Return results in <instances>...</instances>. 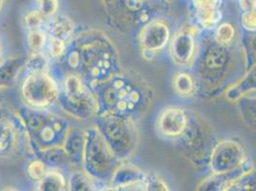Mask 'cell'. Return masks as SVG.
I'll use <instances>...</instances> for the list:
<instances>
[{
    "label": "cell",
    "mask_w": 256,
    "mask_h": 191,
    "mask_svg": "<svg viewBox=\"0 0 256 191\" xmlns=\"http://www.w3.org/2000/svg\"><path fill=\"white\" fill-rule=\"evenodd\" d=\"M60 60L67 73L80 76L93 92L124 69L116 44L98 29L72 38Z\"/></svg>",
    "instance_id": "obj_2"
},
{
    "label": "cell",
    "mask_w": 256,
    "mask_h": 191,
    "mask_svg": "<svg viewBox=\"0 0 256 191\" xmlns=\"http://www.w3.org/2000/svg\"><path fill=\"white\" fill-rule=\"evenodd\" d=\"M4 1H5V0H0V12H1L2 8H3V5H4Z\"/></svg>",
    "instance_id": "obj_39"
},
{
    "label": "cell",
    "mask_w": 256,
    "mask_h": 191,
    "mask_svg": "<svg viewBox=\"0 0 256 191\" xmlns=\"http://www.w3.org/2000/svg\"><path fill=\"white\" fill-rule=\"evenodd\" d=\"M25 68L28 74L48 73L49 60L48 58L42 53H31L27 58Z\"/></svg>",
    "instance_id": "obj_28"
},
{
    "label": "cell",
    "mask_w": 256,
    "mask_h": 191,
    "mask_svg": "<svg viewBox=\"0 0 256 191\" xmlns=\"http://www.w3.org/2000/svg\"><path fill=\"white\" fill-rule=\"evenodd\" d=\"M1 56H2V46H1V43H0V60H1Z\"/></svg>",
    "instance_id": "obj_40"
},
{
    "label": "cell",
    "mask_w": 256,
    "mask_h": 191,
    "mask_svg": "<svg viewBox=\"0 0 256 191\" xmlns=\"http://www.w3.org/2000/svg\"><path fill=\"white\" fill-rule=\"evenodd\" d=\"M60 85L49 73L28 74L22 85V96L28 106L48 108L58 102Z\"/></svg>",
    "instance_id": "obj_11"
},
{
    "label": "cell",
    "mask_w": 256,
    "mask_h": 191,
    "mask_svg": "<svg viewBox=\"0 0 256 191\" xmlns=\"http://www.w3.org/2000/svg\"><path fill=\"white\" fill-rule=\"evenodd\" d=\"M27 130L30 148L36 155L47 149L64 146L71 128L64 118L46 108L22 106L16 110Z\"/></svg>",
    "instance_id": "obj_4"
},
{
    "label": "cell",
    "mask_w": 256,
    "mask_h": 191,
    "mask_svg": "<svg viewBox=\"0 0 256 191\" xmlns=\"http://www.w3.org/2000/svg\"><path fill=\"white\" fill-rule=\"evenodd\" d=\"M199 34L197 27L186 26L171 38L170 53L174 64L181 67L190 66L197 51Z\"/></svg>",
    "instance_id": "obj_14"
},
{
    "label": "cell",
    "mask_w": 256,
    "mask_h": 191,
    "mask_svg": "<svg viewBox=\"0 0 256 191\" xmlns=\"http://www.w3.org/2000/svg\"><path fill=\"white\" fill-rule=\"evenodd\" d=\"M76 24L74 20L64 14L54 16L47 25V30L50 38H58L69 42L75 32Z\"/></svg>",
    "instance_id": "obj_21"
},
{
    "label": "cell",
    "mask_w": 256,
    "mask_h": 191,
    "mask_svg": "<svg viewBox=\"0 0 256 191\" xmlns=\"http://www.w3.org/2000/svg\"><path fill=\"white\" fill-rule=\"evenodd\" d=\"M38 10L46 18H51L56 16L58 10V0H36Z\"/></svg>",
    "instance_id": "obj_35"
},
{
    "label": "cell",
    "mask_w": 256,
    "mask_h": 191,
    "mask_svg": "<svg viewBox=\"0 0 256 191\" xmlns=\"http://www.w3.org/2000/svg\"><path fill=\"white\" fill-rule=\"evenodd\" d=\"M214 36L218 42L223 44H230L237 40L236 30L230 23L219 24L214 30Z\"/></svg>",
    "instance_id": "obj_30"
},
{
    "label": "cell",
    "mask_w": 256,
    "mask_h": 191,
    "mask_svg": "<svg viewBox=\"0 0 256 191\" xmlns=\"http://www.w3.org/2000/svg\"><path fill=\"white\" fill-rule=\"evenodd\" d=\"M67 48V42L64 40L50 38H49V54L54 60H60L64 56Z\"/></svg>",
    "instance_id": "obj_36"
},
{
    "label": "cell",
    "mask_w": 256,
    "mask_h": 191,
    "mask_svg": "<svg viewBox=\"0 0 256 191\" xmlns=\"http://www.w3.org/2000/svg\"><path fill=\"white\" fill-rule=\"evenodd\" d=\"M244 146L232 138L217 140L212 150L208 168L214 175L230 173L246 164Z\"/></svg>",
    "instance_id": "obj_12"
},
{
    "label": "cell",
    "mask_w": 256,
    "mask_h": 191,
    "mask_svg": "<svg viewBox=\"0 0 256 191\" xmlns=\"http://www.w3.org/2000/svg\"><path fill=\"white\" fill-rule=\"evenodd\" d=\"M241 25L244 31H256V9L252 11L244 12L241 16Z\"/></svg>",
    "instance_id": "obj_37"
},
{
    "label": "cell",
    "mask_w": 256,
    "mask_h": 191,
    "mask_svg": "<svg viewBox=\"0 0 256 191\" xmlns=\"http://www.w3.org/2000/svg\"><path fill=\"white\" fill-rule=\"evenodd\" d=\"M84 132L82 170L95 182H109L122 160L114 154L96 126H88L84 129Z\"/></svg>",
    "instance_id": "obj_7"
},
{
    "label": "cell",
    "mask_w": 256,
    "mask_h": 191,
    "mask_svg": "<svg viewBox=\"0 0 256 191\" xmlns=\"http://www.w3.org/2000/svg\"><path fill=\"white\" fill-rule=\"evenodd\" d=\"M95 180L84 170L73 172L67 180V190L71 191L95 190Z\"/></svg>",
    "instance_id": "obj_26"
},
{
    "label": "cell",
    "mask_w": 256,
    "mask_h": 191,
    "mask_svg": "<svg viewBox=\"0 0 256 191\" xmlns=\"http://www.w3.org/2000/svg\"><path fill=\"white\" fill-rule=\"evenodd\" d=\"M95 118V126L118 159L124 162L136 153L140 144L137 122L114 115L96 116Z\"/></svg>",
    "instance_id": "obj_9"
},
{
    "label": "cell",
    "mask_w": 256,
    "mask_h": 191,
    "mask_svg": "<svg viewBox=\"0 0 256 191\" xmlns=\"http://www.w3.org/2000/svg\"><path fill=\"white\" fill-rule=\"evenodd\" d=\"M146 172L132 164L120 162L109 180L110 190H144Z\"/></svg>",
    "instance_id": "obj_16"
},
{
    "label": "cell",
    "mask_w": 256,
    "mask_h": 191,
    "mask_svg": "<svg viewBox=\"0 0 256 191\" xmlns=\"http://www.w3.org/2000/svg\"><path fill=\"white\" fill-rule=\"evenodd\" d=\"M256 93V64L250 66L239 82L224 94L228 100L235 102L238 98L248 94Z\"/></svg>",
    "instance_id": "obj_20"
},
{
    "label": "cell",
    "mask_w": 256,
    "mask_h": 191,
    "mask_svg": "<svg viewBox=\"0 0 256 191\" xmlns=\"http://www.w3.org/2000/svg\"><path fill=\"white\" fill-rule=\"evenodd\" d=\"M84 146V132L80 128L71 126L64 142V148L72 164L82 166Z\"/></svg>",
    "instance_id": "obj_19"
},
{
    "label": "cell",
    "mask_w": 256,
    "mask_h": 191,
    "mask_svg": "<svg viewBox=\"0 0 256 191\" xmlns=\"http://www.w3.org/2000/svg\"><path fill=\"white\" fill-rule=\"evenodd\" d=\"M58 104L69 117L82 122L95 118L98 112L95 93L74 73L65 74L62 87L60 86Z\"/></svg>",
    "instance_id": "obj_8"
},
{
    "label": "cell",
    "mask_w": 256,
    "mask_h": 191,
    "mask_svg": "<svg viewBox=\"0 0 256 191\" xmlns=\"http://www.w3.org/2000/svg\"><path fill=\"white\" fill-rule=\"evenodd\" d=\"M27 58L23 56H11L0 60V89H9L16 82L25 68Z\"/></svg>",
    "instance_id": "obj_18"
},
{
    "label": "cell",
    "mask_w": 256,
    "mask_h": 191,
    "mask_svg": "<svg viewBox=\"0 0 256 191\" xmlns=\"http://www.w3.org/2000/svg\"><path fill=\"white\" fill-rule=\"evenodd\" d=\"M40 191H64L67 190V180L58 170H48L42 180L38 182Z\"/></svg>",
    "instance_id": "obj_24"
},
{
    "label": "cell",
    "mask_w": 256,
    "mask_h": 191,
    "mask_svg": "<svg viewBox=\"0 0 256 191\" xmlns=\"http://www.w3.org/2000/svg\"><path fill=\"white\" fill-rule=\"evenodd\" d=\"M28 149L27 130L18 112L0 108V160L20 157Z\"/></svg>",
    "instance_id": "obj_10"
},
{
    "label": "cell",
    "mask_w": 256,
    "mask_h": 191,
    "mask_svg": "<svg viewBox=\"0 0 256 191\" xmlns=\"http://www.w3.org/2000/svg\"><path fill=\"white\" fill-rule=\"evenodd\" d=\"M186 130L174 140L175 148L197 170L208 168L212 150L217 142L212 124L198 112L188 110Z\"/></svg>",
    "instance_id": "obj_5"
},
{
    "label": "cell",
    "mask_w": 256,
    "mask_h": 191,
    "mask_svg": "<svg viewBox=\"0 0 256 191\" xmlns=\"http://www.w3.org/2000/svg\"><path fill=\"white\" fill-rule=\"evenodd\" d=\"M47 171V166L38 158L30 162L27 166L28 177L34 182H40L42 180Z\"/></svg>",
    "instance_id": "obj_33"
},
{
    "label": "cell",
    "mask_w": 256,
    "mask_h": 191,
    "mask_svg": "<svg viewBox=\"0 0 256 191\" xmlns=\"http://www.w3.org/2000/svg\"><path fill=\"white\" fill-rule=\"evenodd\" d=\"M228 190H256V166H252L235 180Z\"/></svg>",
    "instance_id": "obj_27"
},
{
    "label": "cell",
    "mask_w": 256,
    "mask_h": 191,
    "mask_svg": "<svg viewBox=\"0 0 256 191\" xmlns=\"http://www.w3.org/2000/svg\"><path fill=\"white\" fill-rule=\"evenodd\" d=\"M195 11V16L200 24L206 31H214L220 24L222 18L221 6L223 0H190Z\"/></svg>",
    "instance_id": "obj_17"
},
{
    "label": "cell",
    "mask_w": 256,
    "mask_h": 191,
    "mask_svg": "<svg viewBox=\"0 0 256 191\" xmlns=\"http://www.w3.org/2000/svg\"><path fill=\"white\" fill-rule=\"evenodd\" d=\"M248 69L241 42H218L214 32L198 38L197 51L190 64L197 87L196 95L204 98L223 96L236 84Z\"/></svg>",
    "instance_id": "obj_1"
},
{
    "label": "cell",
    "mask_w": 256,
    "mask_h": 191,
    "mask_svg": "<svg viewBox=\"0 0 256 191\" xmlns=\"http://www.w3.org/2000/svg\"><path fill=\"white\" fill-rule=\"evenodd\" d=\"M47 42L46 32L42 29L30 31L27 36V43L31 53H42Z\"/></svg>",
    "instance_id": "obj_31"
},
{
    "label": "cell",
    "mask_w": 256,
    "mask_h": 191,
    "mask_svg": "<svg viewBox=\"0 0 256 191\" xmlns=\"http://www.w3.org/2000/svg\"><path fill=\"white\" fill-rule=\"evenodd\" d=\"M172 86L175 93L184 98L192 96L197 93L196 82L192 73L178 72L173 78Z\"/></svg>",
    "instance_id": "obj_23"
},
{
    "label": "cell",
    "mask_w": 256,
    "mask_h": 191,
    "mask_svg": "<svg viewBox=\"0 0 256 191\" xmlns=\"http://www.w3.org/2000/svg\"><path fill=\"white\" fill-rule=\"evenodd\" d=\"M38 159L42 160L47 166V168H60L71 164L70 159L65 151L64 146H58L53 148L47 149L36 155Z\"/></svg>",
    "instance_id": "obj_25"
},
{
    "label": "cell",
    "mask_w": 256,
    "mask_h": 191,
    "mask_svg": "<svg viewBox=\"0 0 256 191\" xmlns=\"http://www.w3.org/2000/svg\"><path fill=\"white\" fill-rule=\"evenodd\" d=\"M188 120V110L178 106L166 107L157 118L156 128L162 136L174 140L186 130Z\"/></svg>",
    "instance_id": "obj_15"
},
{
    "label": "cell",
    "mask_w": 256,
    "mask_h": 191,
    "mask_svg": "<svg viewBox=\"0 0 256 191\" xmlns=\"http://www.w3.org/2000/svg\"><path fill=\"white\" fill-rule=\"evenodd\" d=\"M166 1H168V2H170V0H166Z\"/></svg>",
    "instance_id": "obj_41"
},
{
    "label": "cell",
    "mask_w": 256,
    "mask_h": 191,
    "mask_svg": "<svg viewBox=\"0 0 256 191\" xmlns=\"http://www.w3.org/2000/svg\"><path fill=\"white\" fill-rule=\"evenodd\" d=\"M239 5L243 12L252 11L256 9V0H239Z\"/></svg>",
    "instance_id": "obj_38"
},
{
    "label": "cell",
    "mask_w": 256,
    "mask_h": 191,
    "mask_svg": "<svg viewBox=\"0 0 256 191\" xmlns=\"http://www.w3.org/2000/svg\"><path fill=\"white\" fill-rule=\"evenodd\" d=\"M107 18L113 28L118 32H128L140 29L152 20L160 18L166 12V0H102Z\"/></svg>",
    "instance_id": "obj_6"
},
{
    "label": "cell",
    "mask_w": 256,
    "mask_h": 191,
    "mask_svg": "<svg viewBox=\"0 0 256 191\" xmlns=\"http://www.w3.org/2000/svg\"><path fill=\"white\" fill-rule=\"evenodd\" d=\"M235 104L243 124L248 129L256 131V93L243 96Z\"/></svg>",
    "instance_id": "obj_22"
},
{
    "label": "cell",
    "mask_w": 256,
    "mask_h": 191,
    "mask_svg": "<svg viewBox=\"0 0 256 191\" xmlns=\"http://www.w3.org/2000/svg\"><path fill=\"white\" fill-rule=\"evenodd\" d=\"M168 184L156 173H146L144 180V190H168Z\"/></svg>",
    "instance_id": "obj_34"
},
{
    "label": "cell",
    "mask_w": 256,
    "mask_h": 191,
    "mask_svg": "<svg viewBox=\"0 0 256 191\" xmlns=\"http://www.w3.org/2000/svg\"><path fill=\"white\" fill-rule=\"evenodd\" d=\"M241 45L245 52L248 68L256 64V31H244L241 38Z\"/></svg>",
    "instance_id": "obj_29"
},
{
    "label": "cell",
    "mask_w": 256,
    "mask_h": 191,
    "mask_svg": "<svg viewBox=\"0 0 256 191\" xmlns=\"http://www.w3.org/2000/svg\"><path fill=\"white\" fill-rule=\"evenodd\" d=\"M96 116L114 115L138 122L150 111L155 92L148 80L133 69H122L94 92Z\"/></svg>",
    "instance_id": "obj_3"
},
{
    "label": "cell",
    "mask_w": 256,
    "mask_h": 191,
    "mask_svg": "<svg viewBox=\"0 0 256 191\" xmlns=\"http://www.w3.org/2000/svg\"><path fill=\"white\" fill-rule=\"evenodd\" d=\"M45 20L47 18L36 9V10L28 12L23 18V22H24V26L29 31H32L36 29H42V27L44 25Z\"/></svg>",
    "instance_id": "obj_32"
},
{
    "label": "cell",
    "mask_w": 256,
    "mask_h": 191,
    "mask_svg": "<svg viewBox=\"0 0 256 191\" xmlns=\"http://www.w3.org/2000/svg\"><path fill=\"white\" fill-rule=\"evenodd\" d=\"M170 40V28L160 18L144 25L138 34V40L144 56L148 60H151L158 51L162 50Z\"/></svg>",
    "instance_id": "obj_13"
}]
</instances>
